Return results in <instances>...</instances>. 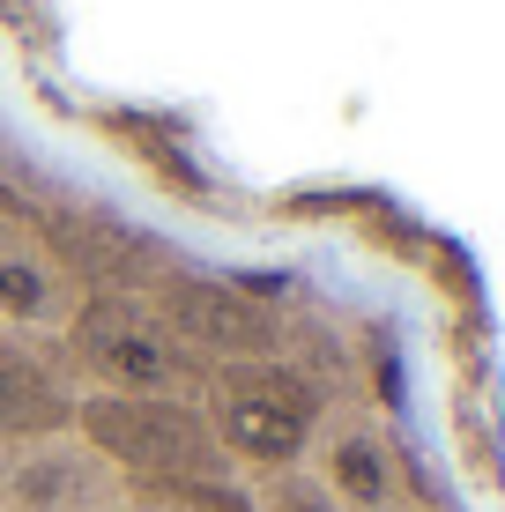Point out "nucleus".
<instances>
[{
  "label": "nucleus",
  "instance_id": "nucleus-1",
  "mask_svg": "<svg viewBox=\"0 0 505 512\" xmlns=\"http://www.w3.org/2000/svg\"><path fill=\"white\" fill-rule=\"evenodd\" d=\"M67 379H82L90 394H127V401H201L208 364L179 349V334L156 320L142 290H90L82 312L67 320L60 342Z\"/></svg>",
  "mask_w": 505,
  "mask_h": 512
},
{
  "label": "nucleus",
  "instance_id": "nucleus-2",
  "mask_svg": "<svg viewBox=\"0 0 505 512\" xmlns=\"http://www.w3.org/2000/svg\"><path fill=\"white\" fill-rule=\"evenodd\" d=\"M75 438L97 453L119 483H223V446L208 431L201 401H127V394H82Z\"/></svg>",
  "mask_w": 505,
  "mask_h": 512
},
{
  "label": "nucleus",
  "instance_id": "nucleus-3",
  "mask_svg": "<svg viewBox=\"0 0 505 512\" xmlns=\"http://www.w3.org/2000/svg\"><path fill=\"white\" fill-rule=\"evenodd\" d=\"M201 416L216 431L223 461H246V468H290L320 431V394L283 372L275 357L260 364H216L201 386Z\"/></svg>",
  "mask_w": 505,
  "mask_h": 512
},
{
  "label": "nucleus",
  "instance_id": "nucleus-4",
  "mask_svg": "<svg viewBox=\"0 0 505 512\" xmlns=\"http://www.w3.org/2000/svg\"><path fill=\"white\" fill-rule=\"evenodd\" d=\"M156 320H164L171 334H179V349L194 364H260L275 357V342H283V320H275L260 297H246L238 282H216V275H186L171 268L164 282L149 290Z\"/></svg>",
  "mask_w": 505,
  "mask_h": 512
},
{
  "label": "nucleus",
  "instance_id": "nucleus-5",
  "mask_svg": "<svg viewBox=\"0 0 505 512\" xmlns=\"http://www.w3.org/2000/svg\"><path fill=\"white\" fill-rule=\"evenodd\" d=\"M82 282L52 253V238L38 231V208L8 201L0 208V334L23 342H60L67 320L82 312Z\"/></svg>",
  "mask_w": 505,
  "mask_h": 512
},
{
  "label": "nucleus",
  "instance_id": "nucleus-6",
  "mask_svg": "<svg viewBox=\"0 0 505 512\" xmlns=\"http://www.w3.org/2000/svg\"><path fill=\"white\" fill-rule=\"evenodd\" d=\"M0 512H119L127 483L82 446L75 431L38 446H0Z\"/></svg>",
  "mask_w": 505,
  "mask_h": 512
},
{
  "label": "nucleus",
  "instance_id": "nucleus-7",
  "mask_svg": "<svg viewBox=\"0 0 505 512\" xmlns=\"http://www.w3.org/2000/svg\"><path fill=\"white\" fill-rule=\"evenodd\" d=\"M75 379H67L52 342L0 334V446H38V438L75 431Z\"/></svg>",
  "mask_w": 505,
  "mask_h": 512
},
{
  "label": "nucleus",
  "instance_id": "nucleus-8",
  "mask_svg": "<svg viewBox=\"0 0 505 512\" xmlns=\"http://www.w3.org/2000/svg\"><path fill=\"white\" fill-rule=\"evenodd\" d=\"M320 490L350 512H387L394 505V453L372 431H335L320 453Z\"/></svg>",
  "mask_w": 505,
  "mask_h": 512
},
{
  "label": "nucleus",
  "instance_id": "nucleus-9",
  "mask_svg": "<svg viewBox=\"0 0 505 512\" xmlns=\"http://www.w3.org/2000/svg\"><path fill=\"white\" fill-rule=\"evenodd\" d=\"M127 512H260V505L223 475V483H127Z\"/></svg>",
  "mask_w": 505,
  "mask_h": 512
},
{
  "label": "nucleus",
  "instance_id": "nucleus-10",
  "mask_svg": "<svg viewBox=\"0 0 505 512\" xmlns=\"http://www.w3.org/2000/svg\"><path fill=\"white\" fill-rule=\"evenodd\" d=\"M268 512H342V505L327 498L320 483H305V475H275L268 483Z\"/></svg>",
  "mask_w": 505,
  "mask_h": 512
},
{
  "label": "nucleus",
  "instance_id": "nucleus-11",
  "mask_svg": "<svg viewBox=\"0 0 505 512\" xmlns=\"http://www.w3.org/2000/svg\"><path fill=\"white\" fill-rule=\"evenodd\" d=\"M8 201H15V193H8V186H0V208H8Z\"/></svg>",
  "mask_w": 505,
  "mask_h": 512
}]
</instances>
